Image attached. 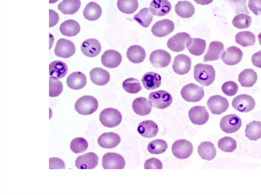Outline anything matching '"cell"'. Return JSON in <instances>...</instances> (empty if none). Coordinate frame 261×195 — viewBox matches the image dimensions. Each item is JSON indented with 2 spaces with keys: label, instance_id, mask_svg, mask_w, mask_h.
Instances as JSON below:
<instances>
[{
  "label": "cell",
  "instance_id": "816d5d0a",
  "mask_svg": "<svg viewBox=\"0 0 261 195\" xmlns=\"http://www.w3.org/2000/svg\"><path fill=\"white\" fill-rule=\"evenodd\" d=\"M50 169H65V165L64 162L57 158H52L50 159Z\"/></svg>",
  "mask_w": 261,
  "mask_h": 195
},
{
  "label": "cell",
  "instance_id": "7bdbcfd3",
  "mask_svg": "<svg viewBox=\"0 0 261 195\" xmlns=\"http://www.w3.org/2000/svg\"><path fill=\"white\" fill-rule=\"evenodd\" d=\"M252 23V18L247 14L240 13L236 16L232 24L239 29H247L249 28Z\"/></svg>",
  "mask_w": 261,
  "mask_h": 195
},
{
  "label": "cell",
  "instance_id": "6f0895ef",
  "mask_svg": "<svg viewBox=\"0 0 261 195\" xmlns=\"http://www.w3.org/2000/svg\"><path fill=\"white\" fill-rule=\"evenodd\" d=\"M258 39H259V43L261 46V32L258 35Z\"/></svg>",
  "mask_w": 261,
  "mask_h": 195
},
{
  "label": "cell",
  "instance_id": "5bb4252c",
  "mask_svg": "<svg viewBox=\"0 0 261 195\" xmlns=\"http://www.w3.org/2000/svg\"><path fill=\"white\" fill-rule=\"evenodd\" d=\"M190 38L191 35L185 32L177 33L168 39L167 43V47L173 52H182L186 47V42Z\"/></svg>",
  "mask_w": 261,
  "mask_h": 195
},
{
  "label": "cell",
  "instance_id": "5b68a950",
  "mask_svg": "<svg viewBox=\"0 0 261 195\" xmlns=\"http://www.w3.org/2000/svg\"><path fill=\"white\" fill-rule=\"evenodd\" d=\"M149 99L152 107L158 109L163 110L168 108L172 102L171 95L164 91L151 93Z\"/></svg>",
  "mask_w": 261,
  "mask_h": 195
},
{
  "label": "cell",
  "instance_id": "f907efd6",
  "mask_svg": "<svg viewBox=\"0 0 261 195\" xmlns=\"http://www.w3.org/2000/svg\"><path fill=\"white\" fill-rule=\"evenodd\" d=\"M144 168L145 169H162L163 164L161 161L157 158H153L145 162Z\"/></svg>",
  "mask_w": 261,
  "mask_h": 195
},
{
  "label": "cell",
  "instance_id": "83f0119b",
  "mask_svg": "<svg viewBox=\"0 0 261 195\" xmlns=\"http://www.w3.org/2000/svg\"><path fill=\"white\" fill-rule=\"evenodd\" d=\"M142 82L145 88L148 91H153L161 86L162 77L161 75L154 72L145 73L142 78Z\"/></svg>",
  "mask_w": 261,
  "mask_h": 195
},
{
  "label": "cell",
  "instance_id": "d6986e66",
  "mask_svg": "<svg viewBox=\"0 0 261 195\" xmlns=\"http://www.w3.org/2000/svg\"><path fill=\"white\" fill-rule=\"evenodd\" d=\"M122 62V56L118 51H106L101 57V62L103 65L109 68L118 67Z\"/></svg>",
  "mask_w": 261,
  "mask_h": 195
},
{
  "label": "cell",
  "instance_id": "ba28073f",
  "mask_svg": "<svg viewBox=\"0 0 261 195\" xmlns=\"http://www.w3.org/2000/svg\"><path fill=\"white\" fill-rule=\"evenodd\" d=\"M256 105L255 99L250 96L241 95L233 99L232 106L237 111L247 113L252 111Z\"/></svg>",
  "mask_w": 261,
  "mask_h": 195
},
{
  "label": "cell",
  "instance_id": "ee69618b",
  "mask_svg": "<svg viewBox=\"0 0 261 195\" xmlns=\"http://www.w3.org/2000/svg\"><path fill=\"white\" fill-rule=\"evenodd\" d=\"M125 91L130 94H136L142 89L140 81L135 78H129L125 80L123 83Z\"/></svg>",
  "mask_w": 261,
  "mask_h": 195
},
{
  "label": "cell",
  "instance_id": "277c9868",
  "mask_svg": "<svg viewBox=\"0 0 261 195\" xmlns=\"http://www.w3.org/2000/svg\"><path fill=\"white\" fill-rule=\"evenodd\" d=\"M183 98L188 102H196L204 97V88L196 84L191 83L184 86L181 90Z\"/></svg>",
  "mask_w": 261,
  "mask_h": 195
},
{
  "label": "cell",
  "instance_id": "7a4b0ae2",
  "mask_svg": "<svg viewBox=\"0 0 261 195\" xmlns=\"http://www.w3.org/2000/svg\"><path fill=\"white\" fill-rule=\"evenodd\" d=\"M98 103L97 99L92 96H85L78 99L75 103L76 111L82 115H90L94 113L98 109Z\"/></svg>",
  "mask_w": 261,
  "mask_h": 195
},
{
  "label": "cell",
  "instance_id": "2e32d148",
  "mask_svg": "<svg viewBox=\"0 0 261 195\" xmlns=\"http://www.w3.org/2000/svg\"><path fill=\"white\" fill-rule=\"evenodd\" d=\"M98 161V156L90 152L78 157L76 161V166L79 169H93L97 166Z\"/></svg>",
  "mask_w": 261,
  "mask_h": 195
},
{
  "label": "cell",
  "instance_id": "ab89813d",
  "mask_svg": "<svg viewBox=\"0 0 261 195\" xmlns=\"http://www.w3.org/2000/svg\"><path fill=\"white\" fill-rule=\"evenodd\" d=\"M134 20L144 28H148L153 20V16L149 9L144 8L135 15Z\"/></svg>",
  "mask_w": 261,
  "mask_h": 195
},
{
  "label": "cell",
  "instance_id": "d4e9b609",
  "mask_svg": "<svg viewBox=\"0 0 261 195\" xmlns=\"http://www.w3.org/2000/svg\"><path fill=\"white\" fill-rule=\"evenodd\" d=\"M186 47L191 54L199 56L205 51L206 42L200 38H191L186 42Z\"/></svg>",
  "mask_w": 261,
  "mask_h": 195
},
{
  "label": "cell",
  "instance_id": "3957f363",
  "mask_svg": "<svg viewBox=\"0 0 261 195\" xmlns=\"http://www.w3.org/2000/svg\"><path fill=\"white\" fill-rule=\"evenodd\" d=\"M99 121L104 127L112 128L118 126L122 121L121 112L114 108H107L101 112Z\"/></svg>",
  "mask_w": 261,
  "mask_h": 195
},
{
  "label": "cell",
  "instance_id": "9a60e30c",
  "mask_svg": "<svg viewBox=\"0 0 261 195\" xmlns=\"http://www.w3.org/2000/svg\"><path fill=\"white\" fill-rule=\"evenodd\" d=\"M171 60L170 54L163 50L153 51L150 57L151 63L157 68H164L168 66L170 63Z\"/></svg>",
  "mask_w": 261,
  "mask_h": 195
},
{
  "label": "cell",
  "instance_id": "c3c4849f",
  "mask_svg": "<svg viewBox=\"0 0 261 195\" xmlns=\"http://www.w3.org/2000/svg\"><path fill=\"white\" fill-rule=\"evenodd\" d=\"M63 91V84L59 80L50 78V97L59 96Z\"/></svg>",
  "mask_w": 261,
  "mask_h": 195
},
{
  "label": "cell",
  "instance_id": "f1b7e54d",
  "mask_svg": "<svg viewBox=\"0 0 261 195\" xmlns=\"http://www.w3.org/2000/svg\"><path fill=\"white\" fill-rule=\"evenodd\" d=\"M127 56L130 62L138 64L142 63L146 57L144 49L138 45H133L128 49Z\"/></svg>",
  "mask_w": 261,
  "mask_h": 195
},
{
  "label": "cell",
  "instance_id": "f6af8a7d",
  "mask_svg": "<svg viewBox=\"0 0 261 195\" xmlns=\"http://www.w3.org/2000/svg\"><path fill=\"white\" fill-rule=\"evenodd\" d=\"M71 151L75 154L84 153L89 147V143L85 139L81 137L72 140L70 145Z\"/></svg>",
  "mask_w": 261,
  "mask_h": 195
},
{
  "label": "cell",
  "instance_id": "680465c9",
  "mask_svg": "<svg viewBox=\"0 0 261 195\" xmlns=\"http://www.w3.org/2000/svg\"><path fill=\"white\" fill-rule=\"evenodd\" d=\"M59 0H50V4H53L57 2Z\"/></svg>",
  "mask_w": 261,
  "mask_h": 195
},
{
  "label": "cell",
  "instance_id": "b9f144b4",
  "mask_svg": "<svg viewBox=\"0 0 261 195\" xmlns=\"http://www.w3.org/2000/svg\"><path fill=\"white\" fill-rule=\"evenodd\" d=\"M168 147L166 142L162 139H157L151 142L148 146V152L153 155H161L165 153Z\"/></svg>",
  "mask_w": 261,
  "mask_h": 195
},
{
  "label": "cell",
  "instance_id": "74e56055",
  "mask_svg": "<svg viewBox=\"0 0 261 195\" xmlns=\"http://www.w3.org/2000/svg\"><path fill=\"white\" fill-rule=\"evenodd\" d=\"M235 40L243 47L253 46L256 42V36L250 32H242L236 34Z\"/></svg>",
  "mask_w": 261,
  "mask_h": 195
},
{
  "label": "cell",
  "instance_id": "6da1fadb",
  "mask_svg": "<svg viewBox=\"0 0 261 195\" xmlns=\"http://www.w3.org/2000/svg\"><path fill=\"white\" fill-rule=\"evenodd\" d=\"M215 70L211 65L199 64L195 67V79L202 86H209L211 85L215 80Z\"/></svg>",
  "mask_w": 261,
  "mask_h": 195
},
{
  "label": "cell",
  "instance_id": "e0dca14e",
  "mask_svg": "<svg viewBox=\"0 0 261 195\" xmlns=\"http://www.w3.org/2000/svg\"><path fill=\"white\" fill-rule=\"evenodd\" d=\"M189 117L194 124L201 126L207 123L209 114L205 107L196 106L190 110Z\"/></svg>",
  "mask_w": 261,
  "mask_h": 195
},
{
  "label": "cell",
  "instance_id": "44dd1931",
  "mask_svg": "<svg viewBox=\"0 0 261 195\" xmlns=\"http://www.w3.org/2000/svg\"><path fill=\"white\" fill-rule=\"evenodd\" d=\"M171 8V5L168 0H153L150 5V12L157 17L166 16Z\"/></svg>",
  "mask_w": 261,
  "mask_h": 195
},
{
  "label": "cell",
  "instance_id": "f35d334b",
  "mask_svg": "<svg viewBox=\"0 0 261 195\" xmlns=\"http://www.w3.org/2000/svg\"><path fill=\"white\" fill-rule=\"evenodd\" d=\"M245 136L250 140L257 141L261 138V123L253 121L246 126Z\"/></svg>",
  "mask_w": 261,
  "mask_h": 195
},
{
  "label": "cell",
  "instance_id": "cb8c5ba5",
  "mask_svg": "<svg viewBox=\"0 0 261 195\" xmlns=\"http://www.w3.org/2000/svg\"><path fill=\"white\" fill-rule=\"evenodd\" d=\"M137 131L141 136L152 138L157 136L159 128L158 125L153 121H146L139 124Z\"/></svg>",
  "mask_w": 261,
  "mask_h": 195
},
{
  "label": "cell",
  "instance_id": "e575fe53",
  "mask_svg": "<svg viewBox=\"0 0 261 195\" xmlns=\"http://www.w3.org/2000/svg\"><path fill=\"white\" fill-rule=\"evenodd\" d=\"M102 13L100 6L96 2H92L86 6L83 11L84 18L90 21L98 20Z\"/></svg>",
  "mask_w": 261,
  "mask_h": 195
},
{
  "label": "cell",
  "instance_id": "30bf717a",
  "mask_svg": "<svg viewBox=\"0 0 261 195\" xmlns=\"http://www.w3.org/2000/svg\"><path fill=\"white\" fill-rule=\"evenodd\" d=\"M241 126V118L235 114H229L224 116L220 123L221 129L227 133L237 131Z\"/></svg>",
  "mask_w": 261,
  "mask_h": 195
},
{
  "label": "cell",
  "instance_id": "52a82bcc",
  "mask_svg": "<svg viewBox=\"0 0 261 195\" xmlns=\"http://www.w3.org/2000/svg\"><path fill=\"white\" fill-rule=\"evenodd\" d=\"M76 47L73 42L65 38L57 41L54 53L56 56L63 58H69L73 56Z\"/></svg>",
  "mask_w": 261,
  "mask_h": 195
},
{
  "label": "cell",
  "instance_id": "ac0fdd59",
  "mask_svg": "<svg viewBox=\"0 0 261 195\" xmlns=\"http://www.w3.org/2000/svg\"><path fill=\"white\" fill-rule=\"evenodd\" d=\"M243 53L241 49L236 47H230L223 52L222 59L223 62L228 65H235L238 64L242 59Z\"/></svg>",
  "mask_w": 261,
  "mask_h": 195
},
{
  "label": "cell",
  "instance_id": "4fadbf2b",
  "mask_svg": "<svg viewBox=\"0 0 261 195\" xmlns=\"http://www.w3.org/2000/svg\"><path fill=\"white\" fill-rule=\"evenodd\" d=\"M175 30V24L168 19H164L156 23L152 28L154 35L158 37H163L168 35Z\"/></svg>",
  "mask_w": 261,
  "mask_h": 195
},
{
  "label": "cell",
  "instance_id": "603a6c76",
  "mask_svg": "<svg viewBox=\"0 0 261 195\" xmlns=\"http://www.w3.org/2000/svg\"><path fill=\"white\" fill-rule=\"evenodd\" d=\"M81 51L87 57L94 58L100 52L101 47L99 42L94 38L85 40L81 45Z\"/></svg>",
  "mask_w": 261,
  "mask_h": 195
},
{
  "label": "cell",
  "instance_id": "9c48e42d",
  "mask_svg": "<svg viewBox=\"0 0 261 195\" xmlns=\"http://www.w3.org/2000/svg\"><path fill=\"white\" fill-rule=\"evenodd\" d=\"M125 164L124 158L120 154L108 153L103 157L102 166L105 169H123Z\"/></svg>",
  "mask_w": 261,
  "mask_h": 195
},
{
  "label": "cell",
  "instance_id": "484cf974",
  "mask_svg": "<svg viewBox=\"0 0 261 195\" xmlns=\"http://www.w3.org/2000/svg\"><path fill=\"white\" fill-rule=\"evenodd\" d=\"M67 86L71 89L78 90L83 88L87 83V78L81 72H74L71 73L66 80Z\"/></svg>",
  "mask_w": 261,
  "mask_h": 195
},
{
  "label": "cell",
  "instance_id": "7c38bea8",
  "mask_svg": "<svg viewBox=\"0 0 261 195\" xmlns=\"http://www.w3.org/2000/svg\"><path fill=\"white\" fill-rule=\"evenodd\" d=\"M191 68L192 60L189 56L180 54L174 59L172 68L175 73L180 75L186 74L190 72Z\"/></svg>",
  "mask_w": 261,
  "mask_h": 195
},
{
  "label": "cell",
  "instance_id": "1f68e13d",
  "mask_svg": "<svg viewBox=\"0 0 261 195\" xmlns=\"http://www.w3.org/2000/svg\"><path fill=\"white\" fill-rule=\"evenodd\" d=\"M60 32L62 34L67 37L76 36L80 32V26L76 21L68 20L65 21L60 26Z\"/></svg>",
  "mask_w": 261,
  "mask_h": 195
},
{
  "label": "cell",
  "instance_id": "f546056e",
  "mask_svg": "<svg viewBox=\"0 0 261 195\" xmlns=\"http://www.w3.org/2000/svg\"><path fill=\"white\" fill-rule=\"evenodd\" d=\"M132 108L136 114L143 116L148 115L151 112L152 106L146 98L140 97L133 101Z\"/></svg>",
  "mask_w": 261,
  "mask_h": 195
},
{
  "label": "cell",
  "instance_id": "d590c367",
  "mask_svg": "<svg viewBox=\"0 0 261 195\" xmlns=\"http://www.w3.org/2000/svg\"><path fill=\"white\" fill-rule=\"evenodd\" d=\"M175 11L182 18L188 19L194 16L195 8L193 4L189 1H179L176 5Z\"/></svg>",
  "mask_w": 261,
  "mask_h": 195
},
{
  "label": "cell",
  "instance_id": "d6a6232c",
  "mask_svg": "<svg viewBox=\"0 0 261 195\" xmlns=\"http://www.w3.org/2000/svg\"><path fill=\"white\" fill-rule=\"evenodd\" d=\"M49 71L50 77L60 80L66 76L68 68L65 63L61 61H55L50 65Z\"/></svg>",
  "mask_w": 261,
  "mask_h": 195
},
{
  "label": "cell",
  "instance_id": "60d3db41",
  "mask_svg": "<svg viewBox=\"0 0 261 195\" xmlns=\"http://www.w3.org/2000/svg\"><path fill=\"white\" fill-rule=\"evenodd\" d=\"M117 5L122 12L130 14L138 9L139 3L138 0H118Z\"/></svg>",
  "mask_w": 261,
  "mask_h": 195
},
{
  "label": "cell",
  "instance_id": "8d00e7d4",
  "mask_svg": "<svg viewBox=\"0 0 261 195\" xmlns=\"http://www.w3.org/2000/svg\"><path fill=\"white\" fill-rule=\"evenodd\" d=\"M80 0H64L58 8L65 14H74L81 7Z\"/></svg>",
  "mask_w": 261,
  "mask_h": 195
},
{
  "label": "cell",
  "instance_id": "ffe728a7",
  "mask_svg": "<svg viewBox=\"0 0 261 195\" xmlns=\"http://www.w3.org/2000/svg\"><path fill=\"white\" fill-rule=\"evenodd\" d=\"M224 50V45L222 42L217 41L211 42L204 57V62L218 61L222 58Z\"/></svg>",
  "mask_w": 261,
  "mask_h": 195
},
{
  "label": "cell",
  "instance_id": "836d02e7",
  "mask_svg": "<svg viewBox=\"0 0 261 195\" xmlns=\"http://www.w3.org/2000/svg\"><path fill=\"white\" fill-rule=\"evenodd\" d=\"M198 153L203 160L211 161L216 156V149L210 142H203L198 147Z\"/></svg>",
  "mask_w": 261,
  "mask_h": 195
},
{
  "label": "cell",
  "instance_id": "7dc6e473",
  "mask_svg": "<svg viewBox=\"0 0 261 195\" xmlns=\"http://www.w3.org/2000/svg\"><path fill=\"white\" fill-rule=\"evenodd\" d=\"M229 5L233 8L235 13H244L249 14L247 5L248 0H224Z\"/></svg>",
  "mask_w": 261,
  "mask_h": 195
},
{
  "label": "cell",
  "instance_id": "8fae6325",
  "mask_svg": "<svg viewBox=\"0 0 261 195\" xmlns=\"http://www.w3.org/2000/svg\"><path fill=\"white\" fill-rule=\"evenodd\" d=\"M207 106L213 114L220 115L227 110L229 107V103L225 98L217 95L209 98Z\"/></svg>",
  "mask_w": 261,
  "mask_h": 195
},
{
  "label": "cell",
  "instance_id": "681fc988",
  "mask_svg": "<svg viewBox=\"0 0 261 195\" xmlns=\"http://www.w3.org/2000/svg\"><path fill=\"white\" fill-rule=\"evenodd\" d=\"M222 89L225 95L228 97H233L237 94L238 86L234 82L228 81L223 85Z\"/></svg>",
  "mask_w": 261,
  "mask_h": 195
},
{
  "label": "cell",
  "instance_id": "4dcf8cb0",
  "mask_svg": "<svg viewBox=\"0 0 261 195\" xmlns=\"http://www.w3.org/2000/svg\"><path fill=\"white\" fill-rule=\"evenodd\" d=\"M258 75L253 69H245L239 75L238 81L242 87H252L257 82Z\"/></svg>",
  "mask_w": 261,
  "mask_h": 195
},
{
  "label": "cell",
  "instance_id": "8992f818",
  "mask_svg": "<svg viewBox=\"0 0 261 195\" xmlns=\"http://www.w3.org/2000/svg\"><path fill=\"white\" fill-rule=\"evenodd\" d=\"M171 151L174 156L179 159L184 160L191 156L194 147L190 141L181 139L176 141L173 144Z\"/></svg>",
  "mask_w": 261,
  "mask_h": 195
},
{
  "label": "cell",
  "instance_id": "bcb514c9",
  "mask_svg": "<svg viewBox=\"0 0 261 195\" xmlns=\"http://www.w3.org/2000/svg\"><path fill=\"white\" fill-rule=\"evenodd\" d=\"M237 142L234 139L229 137H225L221 139L218 143L219 148L222 151L231 153L237 148Z\"/></svg>",
  "mask_w": 261,
  "mask_h": 195
},
{
  "label": "cell",
  "instance_id": "11a10c76",
  "mask_svg": "<svg viewBox=\"0 0 261 195\" xmlns=\"http://www.w3.org/2000/svg\"><path fill=\"white\" fill-rule=\"evenodd\" d=\"M252 62L256 67L261 68V51H259L252 56Z\"/></svg>",
  "mask_w": 261,
  "mask_h": 195
},
{
  "label": "cell",
  "instance_id": "7402d4cb",
  "mask_svg": "<svg viewBox=\"0 0 261 195\" xmlns=\"http://www.w3.org/2000/svg\"><path fill=\"white\" fill-rule=\"evenodd\" d=\"M121 139L119 135L115 132H106L101 134L98 140L100 147L106 149H112L118 146Z\"/></svg>",
  "mask_w": 261,
  "mask_h": 195
},
{
  "label": "cell",
  "instance_id": "4316f807",
  "mask_svg": "<svg viewBox=\"0 0 261 195\" xmlns=\"http://www.w3.org/2000/svg\"><path fill=\"white\" fill-rule=\"evenodd\" d=\"M92 82L98 86H104L110 81V75L107 70L99 67L93 69L90 72Z\"/></svg>",
  "mask_w": 261,
  "mask_h": 195
},
{
  "label": "cell",
  "instance_id": "db71d44e",
  "mask_svg": "<svg viewBox=\"0 0 261 195\" xmlns=\"http://www.w3.org/2000/svg\"><path fill=\"white\" fill-rule=\"evenodd\" d=\"M50 27L55 26L59 22V15L55 11L50 10Z\"/></svg>",
  "mask_w": 261,
  "mask_h": 195
},
{
  "label": "cell",
  "instance_id": "9f6ffc18",
  "mask_svg": "<svg viewBox=\"0 0 261 195\" xmlns=\"http://www.w3.org/2000/svg\"><path fill=\"white\" fill-rule=\"evenodd\" d=\"M194 1L201 5H206L212 3L213 0H194Z\"/></svg>",
  "mask_w": 261,
  "mask_h": 195
},
{
  "label": "cell",
  "instance_id": "f5cc1de1",
  "mask_svg": "<svg viewBox=\"0 0 261 195\" xmlns=\"http://www.w3.org/2000/svg\"><path fill=\"white\" fill-rule=\"evenodd\" d=\"M249 7L256 16L261 14V0H249Z\"/></svg>",
  "mask_w": 261,
  "mask_h": 195
}]
</instances>
